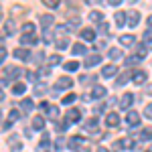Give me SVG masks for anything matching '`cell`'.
<instances>
[{
  "instance_id": "1",
  "label": "cell",
  "mask_w": 152,
  "mask_h": 152,
  "mask_svg": "<svg viewBox=\"0 0 152 152\" xmlns=\"http://www.w3.org/2000/svg\"><path fill=\"white\" fill-rule=\"evenodd\" d=\"M132 104H134V95L132 94H124L122 95V99H120V107H122V110H130Z\"/></svg>"
},
{
  "instance_id": "2",
  "label": "cell",
  "mask_w": 152,
  "mask_h": 152,
  "mask_svg": "<svg viewBox=\"0 0 152 152\" xmlns=\"http://www.w3.org/2000/svg\"><path fill=\"white\" fill-rule=\"evenodd\" d=\"M126 122H128V126H138V124H140V114H138V112H128Z\"/></svg>"
},
{
  "instance_id": "3",
  "label": "cell",
  "mask_w": 152,
  "mask_h": 152,
  "mask_svg": "<svg viewBox=\"0 0 152 152\" xmlns=\"http://www.w3.org/2000/svg\"><path fill=\"white\" fill-rule=\"evenodd\" d=\"M71 85H73V81H71L69 77H61V79L55 83V89H59V91H61V89H69Z\"/></svg>"
},
{
  "instance_id": "4",
  "label": "cell",
  "mask_w": 152,
  "mask_h": 152,
  "mask_svg": "<svg viewBox=\"0 0 152 152\" xmlns=\"http://www.w3.org/2000/svg\"><path fill=\"white\" fill-rule=\"evenodd\" d=\"M105 124H107V128H116L118 124H120V116L118 114H107V118H105Z\"/></svg>"
},
{
  "instance_id": "5",
  "label": "cell",
  "mask_w": 152,
  "mask_h": 152,
  "mask_svg": "<svg viewBox=\"0 0 152 152\" xmlns=\"http://www.w3.org/2000/svg\"><path fill=\"white\" fill-rule=\"evenodd\" d=\"M37 152H51V140H49V136H47V134L43 136V140H41V144H39Z\"/></svg>"
},
{
  "instance_id": "6",
  "label": "cell",
  "mask_w": 152,
  "mask_h": 152,
  "mask_svg": "<svg viewBox=\"0 0 152 152\" xmlns=\"http://www.w3.org/2000/svg\"><path fill=\"white\" fill-rule=\"evenodd\" d=\"M81 120V114H79V110H69L67 112V124H73V122H79Z\"/></svg>"
},
{
  "instance_id": "7",
  "label": "cell",
  "mask_w": 152,
  "mask_h": 152,
  "mask_svg": "<svg viewBox=\"0 0 152 152\" xmlns=\"http://www.w3.org/2000/svg\"><path fill=\"white\" fill-rule=\"evenodd\" d=\"M132 146H134L132 138H122V140L116 142V148H120V150H126V148H132Z\"/></svg>"
},
{
  "instance_id": "8",
  "label": "cell",
  "mask_w": 152,
  "mask_h": 152,
  "mask_svg": "<svg viewBox=\"0 0 152 152\" xmlns=\"http://www.w3.org/2000/svg\"><path fill=\"white\" fill-rule=\"evenodd\" d=\"M130 16V20H128V24H130V28H134V26H138V23H140V12L138 10H132L128 14Z\"/></svg>"
},
{
  "instance_id": "9",
  "label": "cell",
  "mask_w": 152,
  "mask_h": 152,
  "mask_svg": "<svg viewBox=\"0 0 152 152\" xmlns=\"http://www.w3.org/2000/svg\"><path fill=\"white\" fill-rule=\"evenodd\" d=\"M14 57L20 59V61H28V59H31V53H28L24 47H20V49H16V51H14Z\"/></svg>"
},
{
  "instance_id": "10",
  "label": "cell",
  "mask_w": 152,
  "mask_h": 152,
  "mask_svg": "<svg viewBox=\"0 0 152 152\" xmlns=\"http://www.w3.org/2000/svg\"><path fill=\"white\" fill-rule=\"evenodd\" d=\"M102 63V57L95 53V55H89V57L85 59V67H94V65H99Z\"/></svg>"
},
{
  "instance_id": "11",
  "label": "cell",
  "mask_w": 152,
  "mask_h": 152,
  "mask_svg": "<svg viewBox=\"0 0 152 152\" xmlns=\"http://www.w3.org/2000/svg\"><path fill=\"white\" fill-rule=\"evenodd\" d=\"M132 81L142 85V83L146 81V73H144V71H134V73H132Z\"/></svg>"
},
{
  "instance_id": "12",
  "label": "cell",
  "mask_w": 152,
  "mask_h": 152,
  "mask_svg": "<svg viewBox=\"0 0 152 152\" xmlns=\"http://www.w3.org/2000/svg\"><path fill=\"white\" fill-rule=\"evenodd\" d=\"M53 23H55V16H51V14H43L41 16V26L43 28H49Z\"/></svg>"
},
{
  "instance_id": "13",
  "label": "cell",
  "mask_w": 152,
  "mask_h": 152,
  "mask_svg": "<svg viewBox=\"0 0 152 152\" xmlns=\"http://www.w3.org/2000/svg\"><path fill=\"white\" fill-rule=\"evenodd\" d=\"M116 73H118V67H116V65H105L104 71H102V75H104V77H114Z\"/></svg>"
},
{
  "instance_id": "14",
  "label": "cell",
  "mask_w": 152,
  "mask_h": 152,
  "mask_svg": "<svg viewBox=\"0 0 152 152\" xmlns=\"http://www.w3.org/2000/svg\"><path fill=\"white\" fill-rule=\"evenodd\" d=\"M43 128H45V118L35 116L33 118V130H43Z\"/></svg>"
},
{
  "instance_id": "15",
  "label": "cell",
  "mask_w": 152,
  "mask_h": 152,
  "mask_svg": "<svg viewBox=\"0 0 152 152\" xmlns=\"http://www.w3.org/2000/svg\"><path fill=\"white\" fill-rule=\"evenodd\" d=\"M35 43H37L35 35H23L20 37V45H35Z\"/></svg>"
},
{
  "instance_id": "16",
  "label": "cell",
  "mask_w": 152,
  "mask_h": 152,
  "mask_svg": "<svg viewBox=\"0 0 152 152\" xmlns=\"http://www.w3.org/2000/svg\"><path fill=\"white\" fill-rule=\"evenodd\" d=\"M104 95H105V89L102 85H95L94 89H91V97H95V99H99V97H104Z\"/></svg>"
},
{
  "instance_id": "17",
  "label": "cell",
  "mask_w": 152,
  "mask_h": 152,
  "mask_svg": "<svg viewBox=\"0 0 152 152\" xmlns=\"http://www.w3.org/2000/svg\"><path fill=\"white\" fill-rule=\"evenodd\" d=\"M120 43H122L124 47H132V45H134V37L132 35H122L120 37Z\"/></svg>"
},
{
  "instance_id": "18",
  "label": "cell",
  "mask_w": 152,
  "mask_h": 152,
  "mask_svg": "<svg viewBox=\"0 0 152 152\" xmlns=\"http://www.w3.org/2000/svg\"><path fill=\"white\" fill-rule=\"evenodd\" d=\"M8 144L12 146V150H20V148H23V142L18 140L16 136H10V138H8Z\"/></svg>"
},
{
  "instance_id": "19",
  "label": "cell",
  "mask_w": 152,
  "mask_h": 152,
  "mask_svg": "<svg viewBox=\"0 0 152 152\" xmlns=\"http://www.w3.org/2000/svg\"><path fill=\"white\" fill-rule=\"evenodd\" d=\"M4 31H6V35H14V31H16V24H14V20H6L4 23Z\"/></svg>"
},
{
  "instance_id": "20",
  "label": "cell",
  "mask_w": 152,
  "mask_h": 152,
  "mask_svg": "<svg viewBox=\"0 0 152 152\" xmlns=\"http://www.w3.org/2000/svg\"><path fill=\"white\" fill-rule=\"evenodd\" d=\"M4 75H6V77H18V75H20V69H18V67H6V69H4Z\"/></svg>"
},
{
  "instance_id": "21",
  "label": "cell",
  "mask_w": 152,
  "mask_h": 152,
  "mask_svg": "<svg viewBox=\"0 0 152 152\" xmlns=\"http://www.w3.org/2000/svg\"><path fill=\"white\" fill-rule=\"evenodd\" d=\"M81 39H83V41H94L95 33L91 31V28H83V31H81Z\"/></svg>"
},
{
  "instance_id": "22",
  "label": "cell",
  "mask_w": 152,
  "mask_h": 152,
  "mask_svg": "<svg viewBox=\"0 0 152 152\" xmlns=\"http://www.w3.org/2000/svg\"><path fill=\"white\" fill-rule=\"evenodd\" d=\"M71 53H73V55H85V53H87V49L83 47L81 43H75V45H73V51H71Z\"/></svg>"
},
{
  "instance_id": "23",
  "label": "cell",
  "mask_w": 152,
  "mask_h": 152,
  "mask_svg": "<svg viewBox=\"0 0 152 152\" xmlns=\"http://www.w3.org/2000/svg\"><path fill=\"white\" fill-rule=\"evenodd\" d=\"M24 91H26V85H24V83H16V85L12 87V94L14 95H23Z\"/></svg>"
},
{
  "instance_id": "24",
  "label": "cell",
  "mask_w": 152,
  "mask_h": 152,
  "mask_svg": "<svg viewBox=\"0 0 152 152\" xmlns=\"http://www.w3.org/2000/svg\"><path fill=\"white\" fill-rule=\"evenodd\" d=\"M114 18H116L118 26H124V24H126V12H116V16H114Z\"/></svg>"
},
{
  "instance_id": "25",
  "label": "cell",
  "mask_w": 152,
  "mask_h": 152,
  "mask_svg": "<svg viewBox=\"0 0 152 152\" xmlns=\"http://www.w3.org/2000/svg\"><path fill=\"white\" fill-rule=\"evenodd\" d=\"M67 47H69V39H67V37H63V39L57 41V49L59 51H63V49H67Z\"/></svg>"
},
{
  "instance_id": "26",
  "label": "cell",
  "mask_w": 152,
  "mask_h": 152,
  "mask_svg": "<svg viewBox=\"0 0 152 152\" xmlns=\"http://www.w3.org/2000/svg\"><path fill=\"white\" fill-rule=\"evenodd\" d=\"M107 57L112 59V61H118V59L122 57V51H118V49H110V53H107Z\"/></svg>"
},
{
  "instance_id": "27",
  "label": "cell",
  "mask_w": 152,
  "mask_h": 152,
  "mask_svg": "<svg viewBox=\"0 0 152 152\" xmlns=\"http://www.w3.org/2000/svg\"><path fill=\"white\" fill-rule=\"evenodd\" d=\"M47 112H49V116H51V120H57L59 118V107H55V105H49Z\"/></svg>"
},
{
  "instance_id": "28",
  "label": "cell",
  "mask_w": 152,
  "mask_h": 152,
  "mask_svg": "<svg viewBox=\"0 0 152 152\" xmlns=\"http://www.w3.org/2000/svg\"><path fill=\"white\" fill-rule=\"evenodd\" d=\"M140 140H152V130L150 128H146V130H142L140 132V136H138Z\"/></svg>"
},
{
  "instance_id": "29",
  "label": "cell",
  "mask_w": 152,
  "mask_h": 152,
  "mask_svg": "<svg viewBox=\"0 0 152 152\" xmlns=\"http://www.w3.org/2000/svg\"><path fill=\"white\" fill-rule=\"evenodd\" d=\"M79 144H83V138H81V136H73V138L69 140V146H71V148H77Z\"/></svg>"
},
{
  "instance_id": "30",
  "label": "cell",
  "mask_w": 152,
  "mask_h": 152,
  "mask_svg": "<svg viewBox=\"0 0 152 152\" xmlns=\"http://www.w3.org/2000/svg\"><path fill=\"white\" fill-rule=\"evenodd\" d=\"M89 18H91V20H95V23H102V20H104V14H102V12H89Z\"/></svg>"
},
{
  "instance_id": "31",
  "label": "cell",
  "mask_w": 152,
  "mask_h": 152,
  "mask_svg": "<svg viewBox=\"0 0 152 152\" xmlns=\"http://www.w3.org/2000/svg\"><path fill=\"white\" fill-rule=\"evenodd\" d=\"M65 69L67 71H77L79 69V63H77V61H69V63H65Z\"/></svg>"
},
{
  "instance_id": "32",
  "label": "cell",
  "mask_w": 152,
  "mask_h": 152,
  "mask_svg": "<svg viewBox=\"0 0 152 152\" xmlns=\"http://www.w3.org/2000/svg\"><path fill=\"white\" fill-rule=\"evenodd\" d=\"M20 107H23L24 112H33V102H31V99H23Z\"/></svg>"
},
{
  "instance_id": "33",
  "label": "cell",
  "mask_w": 152,
  "mask_h": 152,
  "mask_svg": "<svg viewBox=\"0 0 152 152\" xmlns=\"http://www.w3.org/2000/svg\"><path fill=\"white\" fill-rule=\"evenodd\" d=\"M23 31H24V33H28V35H31V33L35 35V24H33V23H24L23 24Z\"/></svg>"
},
{
  "instance_id": "34",
  "label": "cell",
  "mask_w": 152,
  "mask_h": 152,
  "mask_svg": "<svg viewBox=\"0 0 152 152\" xmlns=\"http://www.w3.org/2000/svg\"><path fill=\"white\" fill-rule=\"evenodd\" d=\"M85 128H87V130H95V128H97V120H95V118L87 120V122H85Z\"/></svg>"
},
{
  "instance_id": "35",
  "label": "cell",
  "mask_w": 152,
  "mask_h": 152,
  "mask_svg": "<svg viewBox=\"0 0 152 152\" xmlns=\"http://www.w3.org/2000/svg\"><path fill=\"white\" fill-rule=\"evenodd\" d=\"M75 99H77V97H75V95H73V94H69V95H65V97H63L61 102H63V104H65V105H71V104H73V102H75Z\"/></svg>"
},
{
  "instance_id": "36",
  "label": "cell",
  "mask_w": 152,
  "mask_h": 152,
  "mask_svg": "<svg viewBox=\"0 0 152 152\" xmlns=\"http://www.w3.org/2000/svg\"><path fill=\"white\" fill-rule=\"evenodd\" d=\"M140 61H142V59H138L136 55H132V57H128V59H126V65L130 67V65H136V63H140Z\"/></svg>"
},
{
  "instance_id": "37",
  "label": "cell",
  "mask_w": 152,
  "mask_h": 152,
  "mask_svg": "<svg viewBox=\"0 0 152 152\" xmlns=\"http://www.w3.org/2000/svg\"><path fill=\"white\" fill-rule=\"evenodd\" d=\"M130 79V73H124V75H120L118 77V85H126V81Z\"/></svg>"
},
{
  "instance_id": "38",
  "label": "cell",
  "mask_w": 152,
  "mask_h": 152,
  "mask_svg": "<svg viewBox=\"0 0 152 152\" xmlns=\"http://www.w3.org/2000/svg\"><path fill=\"white\" fill-rule=\"evenodd\" d=\"M49 75H51V69H47V67H45V69H41V71H39V77H41V79H47Z\"/></svg>"
},
{
  "instance_id": "39",
  "label": "cell",
  "mask_w": 152,
  "mask_h": 152,
  "mask_svg": "<svg viewBox=\"0 0 152 152\" xmlns=\"http://www.w3.org/2000/svg\"><path fill=\"white\" fill-rule=\"evenodd\" d=\"M18 118H20L18 110H10V120H8V124H10V122H14V120H18Z\"/></svg>"
},
{
  "instance_id": "40",
  "label": "cell",
  "mask_w": 152,
  "mask_h": 152,
  "mask_svg": "<svg viewBox=\"0 0 152 152\" xmlns=\"http://www.w3.org/2000/svg\"><path fill=\"white\" fill-rule=\"evenodd\" d=\"M45 6H47V8H57V6H59V0H47V2H45Z\"/></svg>"
},
{
  "instance_id": "41",
  "label": "cell",
  "mask_w": 152,
  "mask_h": 152,
  "mask_svg": "<svg viewBox=\"0 0 152 152\" xmlns=\"http://www.w3.org/2000/svg\"><path fill=\"white\" fill-rule=\"evenodd\" d=\"M45 89H47V85H37V87H35V94H37V95H41L43 91H45Z\"/></svg>"
},
{
  "instance_id": "42",
  "label": "cell",
  "mask_w": 152,
  "mask_h": 152,
  "mask_svg": "<svg viewBox=\"0 0 152 152\" xmlns=\"http://www.w3.org/2000/svg\"><path fill=\"white\" fill-rule=\"evenodd\" d=\"M59 61H61V57H59V55H53V57L49 59V63H51V65H57Z\"/></svg>"
},
{
  "instance_id": "43",
  "label": "cell",
  "mask_w": 152,
  "mask_h": 152,
  "mask_svg": "<svg viewBox=\"0 0 152 152\" xmlns=\"http://www.w3.org/2000/svg\"><path fill=\"white\" fill-rule=\"evenodd\" d=\"M4 59H6V49H4V47H0V63H2Z\"/></svg>"
},
{
  "instance_id": "44",
  "label": "cell",
  "mask_w": 152,
  "mask_h": 152,
  "mask_svg": "<svg viewBox=\"0 0 152 152\" xmlns=\"http://www.w3.org/2000/svg\"><path fill=\"white\" fill-rule=\"evenodd\" d=\"M107 4H110V6H120L122 0H107Z\"/></svg>"
},
{
  "instance_id": "45",
  "label": "cell",
  "mask_w": 152,
  "mask_h": 152,
  "mask_svg": "<svg viewBox=\"0 0 152 152\" xmlns=\"http://www.w3.org/2000/svg\"><path fill=\"white\" fill-rule=\"evenodd\" d=\"M26 77H28L31 81H37V75L33 73V71H26Z\"/></svg>"
},
{
  "instance_id": "46",
  "label": "cell",
  "mask_w": 152,
  "mask_h": 152,
  "mask_svg": "<svg viewBox=\"0 0 152 152\" xmlns=\"http://www.w3.org/2000/svg\"><path fill=\"white\" fill-rule=\"evenodd\" d=\"M144 112H146V116H148V118H152V104L146 105V110H144Z\"/></svg>"
},
{
  "instance_id": "47",
  "label": "cell",
  "mask_w": 152,
  "mask_h": 152,
  "mask_svg": "<svg viewBox=\"0 0 152 152\" xmlns=\"http://www.w3.org/2000/svg\"><path fill=\"white\" fill-rule=\"evenodd\" d=\"M63 146H65V140H63V138H59V140H57V148H59V150H61Z\"/></svg>"
},
{
  "instance_id": "48",
  "label": "cell",
  "mask_w": 152,
  "mask_h": 152,
  "mask_svg": "<svg viewBox=\"0 0 152 152\" xmlns=\"http://www.w3.org/2000/svg\"><path fill=\"white\" fill-rule=\"evenodd\" d=\"M35 61H37V63H39V61H43V53H37V55H35Z\"/></svg>"
},
{
  "instance_id": "49",
  "label": "cell",
  "mask_w": 152,
  "mask_h": 152,
  "mask_svg": "<svg viewBox=\"0 0 152 152\" xmlns=\"http://www.w3.org/2000/svg\"><path fill=\"white\" fill-rule=\"evenodd\" d=\"M20 12H23V8H16V6L12 8V14H20Z\"/></svg>"
},
{
  "instance_id": "50",
  "label": "cell",
  "mask_w": 152,
  "mask_h": 152,
  "mask_svg": "<svg viewBox=\"0 0 152 152\" xmlns=\"http://www.w3.org/2000/svg\"><path fill=\"white\" fill-rule=\"evenodd\" d=\"M97 152H110L107 148H104V146H97Z\"/></svg>"
},
{
  "instance_id": "51",
  "label": "cell",
  "mask_w": 152,
  "mask_h": 152,
  "mask_svg": "<svg viewBox=\"0 0 152 152\" xmlns=\"http://www.w3.org/2000/svg\"><path fill=\"white\" fill-rule=\"evenodd\" d=\"M146 94H148V95H152V85H148V87H146Z\"/></svg>"
},
{
  "instance_id": "52",
  "label": "cell",
  "mask_w": 152,
  "mask_h": 152,
  "mask_svg": "<svg viewBox=\"0 0 152 152\" xmlns=\"http://www.w3.org/2000/svg\"><path fill=\"white\" fill-rule=\"evenodd\" d=\"M2 99H4V91L0 89V102H2Z\"/></svg>"
},
{
  "instance_id": "53",
  "label": "cell",
  "mask_w": 152,
  "mask_h": 152,
  "mask_svg": "<svg viewBox=\"0 0 152 152\" xmlns=\"http://www.w3.org/2000/svg\"><path fill=\"white\" fill-rule=\"evenodd\" d=\"M148 24H150V26H152V14H150V16H148Z\"/></svg>"
},
{
  "instance_id": "54",
  "label": "cell",
  "mask_w": 152,
  "mask_h": 152,
  "mask_svg": "<svg viewBox=\"0 0 152 152\" xmlns=\"http://www.w3.org/2000/svg\"><path fill=\"white\" fill-rule=\"evenodd\" d=\"M0 16H2V10H0Z\"/></svg>"
},
{
  "instance_id": "55",
  "label": "cell",
  "mask_w": 152,
  "mask_h": 152,
  "mask_svg": "<svg viewBox=\"0 0 152 152\" xmlns=\"http://www.w3.org/2000/svg\"><path fill=\"white\" fill-rule=\"evenodd\" d=\"M0 118H2V114H0Z\"/></svg>"
}]
</instances>
